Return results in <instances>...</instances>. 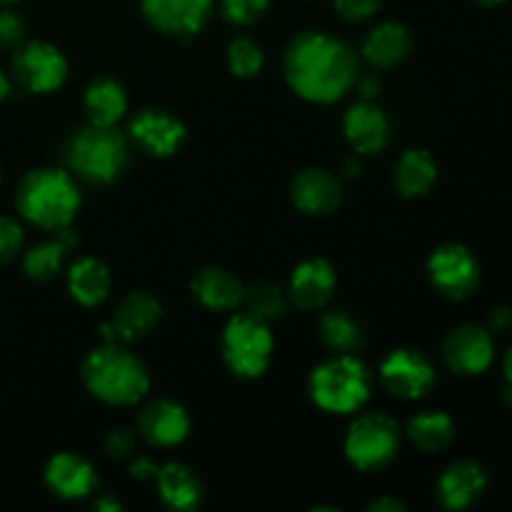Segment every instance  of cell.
I'll return each instance as SVG.
<instances>
[{
  "label": "cell",
  "instance_id": "3",
  "mask_svg": "<svg viewBox=\"0 0 512 512\" xmlns=\"http://www.w3.org/2000/svg\"><path fill=\"white\" fill-rule=\"evenodd\" d=\"M83 383L98 400L133 405L145 398L150 378L145 365L120 343H105L85 358Z\"/></svg>",
  "mask_w": 512,
  "mask_h": 512
},
{
  "label": "cell",
  "instance_id": "14",
  "mask_svg": "<svg viewBox=\"0 0 512 512\" xmlns=\"http://www.w3.org/2000/svg\"><path fill=\"white\" fill-rule=\"evenodd\" d=\"M130 135L145 153L168 158L183 145L185 128L175 115L165 110H140L130 123Z\"/></svg>",
  "mask_w": 512,
  "mask_h": 512
},
{
  "label": "cell",
  "instance_id": "23",
  "mask_svg": "<svg viewBox=\"0 0 512 512\" xmlns=\"http://www.w3.org/2000/svg\"><path fill=\"white\" fill-rule=\"evenodd\" d=\"M128 110V95L113 78H100L85 90V113L93 125H115Z\"/></svg>",
  "mask_w": 512,
  "mask_h": 512
},
{
  "label": "cell",
  "instance_id": "17",
  "mask_svg": "<svg viewBox=\"0 0 512 512\" xmlns=\"http://www.w3.org/2000/svg\"><path fill=\"white\" fill-rule=\"evenodd\" d=\"M345 138H348L350 148L355 153H378L385 148L390 135L388 118H385L383 110L378 105H373L370 100H360L353 108L345 113L343 120Z\"/></svg>",
  "mask_w": 512,
  "mask_h": 512
},
{
  "label": "cell",
  "instance_id": "33",
  "mask_svg": "<svg viewBox=\"0 0 512 512\" xmlns=\"http://www.w3.org/2000/svg\"><path fill=\"white\" fill-rule=\"evenodd\" d=\"M23 228L13 218H0V265L10 263L23 248Z\"/></svg>",
  "mask_w": 512,
  "mask_h": 512
},
{
  "label": "cell",
  "instance_id": "25",
  "mask_svg": "<svg viewBox=\"0 0 512 512\" xmlns=\"http://www.w3.org/2000/svg\"><path fill=\"white\" fill-rule=\"evenodd\" d=\"M68 290L80 305H100L110 293L108 268L95 258H80L68 273Z\"/></svg>",
  "mask_w": 512,
  "mask_h": 512
},
{
  "label": "cell",
  "instance_id": "9",
  "mask_svg": "<svg viewBox=\"0 0 512 512\" xmlns=\"http://www.w3.org/2000/svg\"><path fill=\"white\" fill-rule=\"evenodd\" d=\"M13 73L33 93H53L68 78V60L55 45L33 40L15 53Z\"/></svg>",
  "mask_w": 512,
  "mask_h": 512
},
{
  "label": "cell",
  "instance_id": "35",
  "mask_svg": "<svg viewBox=\"0 0 512 512\" xmlns=\"http://www.w3.org/2000/svg\"><path fill=\"white\" fill-rule=\"evenodd\" d=\"M383 0H335V8L345 20H365L380 8Z\"/></svg>",
  "mask_w": 512,
  "mask_h": 512
},
{
  "label": "cell",
  "instance_id": "6",
  "mask_svg": "<svg viewBox=\"0 0 512 512\" xmlns=\"http://www.w3.org/2000/svg\"><path fill=\"white\" fill-rule=\"evenodd\" d=\"M223 358L240 378H260L273 358V335L268 323L248 313L230 318L223 333Z\"/></svg>",
  "mask_w": 512,
  "mask_h": 512
},
{
  "label": "cell",
  "instance_id": "2",
  "mask_svg": "<svg viewBox=\"0 0 512 512\" xmlns=\"http://www.w3.org/2000/svg\"><path fill=\"white\" fill-rule=\"evenodd\" d=\"M15 203L20 215L38 228L63 230L78 215L80 190L65 170L40 168L20 180Z\"/></svg>",
  "mask_w": 512,
  "mask_h": 512
},
{
  "label": "cell",
  "instance_id": "42",
  "mask_svg": "<svg viewBox=\"0 0 512 512\" xmlns=\"http://www.w3.org/2000/svg\"><path fill=\"white\" fill-rule=\"evenodd\" d=\"M8 90H10L8 78H5V73H3V70H0V103H3V100H5V95H8Z\"/></svg>",
  "mask_w": 512,
  "mask_h": 512
},
{
  "label": "cell",
  "instance_id": "32",
  "mask_svg": "<svg viewBox=\"0 0 512 512\" xmlns=\"http://www.w3.org/2000/svg\"><path fill=\"white\" fill-rule=\"evenodd\" d=\"M270 0H223V13L230 23L250 25L268 10Z\"/></svg>",
  "mask_w": 512,
  "mask_h": 512
},
{
  "label": "cell",
  "instance_id": "41",
  "mask_svg": "<svg viewBox=\"0 0 512 512\" xmlns=\"http://www.w3.org/2000/svg\"><path fill=\"white\" fill-rule=\"evenodd\" d=\"M505 378H508V385L512 388V348L505 355Z\"/></svg>",
  "mask_w": 512,
  "mask_h": 512
},
{
  "label": "cell",
  "instance_id": "26",
  "mask_svg": "<svg viewBox=\"0 0 512 512\" xmlns=\"http://www.w3.org/2000/svg\"><path fill=\"white\" fill-rule=\"evenodd\" d=\"M438 180V165L425 150H408L398 160L395 168V183L405 198H418L425 195Z\"/></svg>",
  "mask_w": 512,
  "mask_h": 512
},
{
  "label": "cell",
  "instance_id": "19",
  "mask_svg": "<svg viewBox=\"0 0 512 512\" xmlns=\"http://www.w3.org/2000/svg\"><path fill=\"white\" fill-rule=\"evenodd\" d=\"M293 200L303 213L328 215L340 205L343 190H340L338 178L328 170L308 168L293 180Z\"/></svg>",
  "mask_w": 512,
  "mask_h": 512
},
{
  "label": "cell",
  "instance_id": "37",
  "mask_svg": "<svg viewBox=\"0 0 512 512\" xmlns=\"http://www.w3.org/2000/svg\"><path fill=\"white\" fill-rule=\"evenodd\" d=\"M130 470H133L135 478L145 480V478H155V473H158V465H155L150 458H138Z\"/></svg>",
  "mask_w": 512,
  "mask_h": 512
},
{
  "label": "cell",
  "instance_id": "15",
  "mask_svg": "<svg viewBox=\"0 0 512 512\" xmlns=\"http://www.w3.org/2000/svg\"><path fill=\"white\" fill-rule=\"evenodd\" d=\"M138 428L148 443L173 448L188 438L190 418L183 405L175 400H155L140 413Z\"/></svg>",
  "mask_w": 512,
  "mask_h": 512
},
{
  "label": "cell",
  "instance_id": "34",
  "mask_svg": "<svg viewBox=\"0 0 512 512\" xmlns=\"http://www.w3.org/2000/svg\"><path fill=\"white\" fill-rule=\"evenodd\" d=\"M25 23L20 15H15L13 10H0V45L10 48V45H18L23 40Z\"/></svg>",
  "mask_w": 512,
  "mask_h": 512
},
{
  "label": "cell",
  "instance_id": "38",
  "mask_svg": "<svg viewBox=\"0 0 512 512\" xmlns=\"http://www.w3.org/2000/svg\"><path fill=\"white\" fill-rule=\"evenodd\" d=\"M512 325V310L510 308H503V305H500V308H495L493 313H490V328L493 330H505V328H510Z\"/></svg>",
  "mask_w": 512,
  "mask_h": 512
},
{
  "label": "cell",
  "instance_id": "43",
  "mask_svg": "<svg viewBox=\"0 0 512 512\" xmlns=\"http://www.w3.org/2000/svg\"><path fill=\"white\" fill-rule=\"evenodd\" d=\"M475 3H480V5H500V3H505V0H475Z\"/></svg>",
  "mask_w": 512,
  "mask_h": 512
},
{
  "label": "cell",
  "instance_id": "8",
  "mask_svg": "<svg viewBox=\"0 0 512 512\" xmlns=\"http://www.w3.org/2000/svg\"><path fill=\"white\" fill-rule=\"evenodd\" d=\"M430 283L450 300H463L480 285V263L465 245L445 243L428 260Z\"/></svg>",
  "mask_w": 512,
  "mask_h": 512
},
{
  "label": "cell",
  "instance_id": "11",
  "mask_svg": "<svg viewBox=\"0 0 512 512\" xmlns=\"http://www.w3.org/2000/svg\"><path fill=\"white\" fill-rule=\"evenodd\" d=\"M443 358L445 365L458 375L485 373L495 358L493 335L480 325H460L445 338Z\"/></svg>",
  "mask_w": 512,
  "mask_h": 512
},
{
  "label": "cell",
  "instance_id": "10",
  "mask_svg": "<svg viewBox=\"0 0 512 512\" xmlns=\"http://www.w3.org/2000/svg\"><path fill=\"white\" fill-rule=\"evenodd\" d=\"M380 380L385 388L403 400L423 398L435 385V370L418 350H395L380 365Z\"/></svg>",
  "mask_w": 512,
  "mask_h": 512
},
{
  "label": "cell",
  "instance_id": "28",
  "mask_svg": "<svg viewBox=\"0 0 512 512\" xmlns=\"http://www.w3.org/2000/svg\"><path fill=\"white\" fill-rule=\"evenodd\" d=\"M70 245H75V238L63 228L60 230L58 238L30 248L28 253H25V260H23L25 273L35 280H50L55 273H58L60 265H63Z\"/></svg>",
  "mask_w": 512,
  "mask_h": 512
},
{
  "label": "cell",
  "instance_id": "24",
  "mask_svg": "<svg viewBox=\"0 0 512 512\" xmlns=\"http://www.w3.org/2000/svg\"><path fill=\"white\" fill-rule=\"evenodd\" d=\"M365 58L378 68H390L398 65L405 55L410 53V33L400 23H383L365 38L363 45Z\"/></svg>",
  "mask_w": 512,
  "mask_h": 512
},
{
  "label": "cell",
  "instance_id": "44",
  "mask_svg": "<svg viewBox=\"0 0 512 512\" xmlns=\"http://www.w3.org/2000/svg\"><path fill=\"white\" fill-rule=\"evenodd\" d=\"M10 3H15V0H0V8H5V5H10Z\"/></svg>",
  "mask_w": 512,
  "mask_h": 512
},
{
  "label": "cell",
  "instance_id": "30",
  "mask_svg": "<svg viewBox=\"0 0 512 512\" xmlns=\"http://www.w3.org/2000/svg\"><path fill=\"white\" fill-rule=\"evenodd\" d=\"M245 308H248V315L258 320H273L280 318L285 313V298L280 293V288L270 283H258L253 285L250 290H245V298H243Z\"/></svg>",
  "mask_w": 512,
  "mask_h": 512
},
{
  "label": "cell",
  "instance_id": "20",
  "mask_svg": "<svg viewBox=\"0 0 512 512\" xmlns=\"http://www.w3.org/2000/svg\"><path fill=\"white\" fill-rule=\"evenodd\" d=\"M335 290V270L328 260L310 258L295 268L290 278V295L303 310L323 308Z\"/></svg>",
  "mask_w": 512,
  "mask_h": 512
},
{
  "label": "cell",
  "instance_id": "1",
  "mask_svg": "<svg viewBox=\"0 0 512 512\" xmlns=\"http://www.w3.org/2000/svg\"><path fill=\"white\" fill-rule=\"evenodd\" d=\"M285 78L310 103H335L358 80V58L343 40L328 33L298 35L285 53Z\"/></svg>",
  "mask_w": 512,
  "mask_h": 512
},
{
  "label": "cell",
  "instance_id": "40",
  "mask_svg": "<svg viewBox=\"0 0 512 512\" xmlns=\"http://www.w3.org/2000/svg\"><path fill=\"white\" fill-rule=\"evenodd\" d=\"M370 510H405L403 503H398V500L393 498H383V500H375V503H370Z\"/></svg>",
  "mask_w": 512,
  "mask_h": 512
},
{
  "label": "cell",
  "instance_id": "16",
  "mask_svg": "<svg viewBox=\"0 0 512 512\" xmlns=\"http://www.w3.org/2000/svg\"><path fill=\"white\" fill-rule=\"evenodd\" d=\"M45 483L58 498L80 500L88 498L98 488V475L95 468L85 458L75 453H58L50 458L45 468Z\"/></svg>",
  "mask_w": 512,
  "mask_h": 512
},
{
  "label": "cell",
  "instance_id": "31",
  "mask_svg": "<svg viewBox=\"0 0 512 512\" xmlns=\"http://www.w3.org/2000/svg\"><path fill=\"white\" fill-rule=\"evenodd\" d=\"M228 65L238 78H253L263 68V50L255 40L235 38L228 48Z\"/></svg>",
  "mask_w": 512,
  "mask_h": 512
},
{
  "label": "cell",
  "instance_id": "7",
  "mask_svg": "<svg viewBox=\"0 0 512 512\" xmlns=\"http://www.w3.org/2000/svg\"><path fill=\"white\" fill-rule=\"evenodd\" d=\"M400 428L390 415L365 413L345 435V455L358 470H380L398 455Z\"/></svg>",
  "mask_w": 512,
  "mask_h": 512
},
{
  "label": "cell",
  "instance_id": "36",
  "mask_svg": "<svg viewBox=\"0 0 512 512\" xmlns=\"http://www.w3.org/2000/svg\"><path fill=\"white\" fill-rule=\"evenodd\" d=\"M135 448V438L130 430H113V433H108V438H105V450H108L110 458H125V455L133 453Z\"/></svg>",
  "mask_w": 512,
  "mask_h": 512
},
{
  "label": "cell",
  "instance_id": "4",
  "mask_svg": "<svg viewBox=\"0 0 512 512\" xmlns=\"http://www.w3.org/2000/svg\"><path fill=\"white\" fill-rule=\"evenodd\" d=\"M370 370L363 360L348 353L325 360L310 375V395L315 405L328 413L348 415L363 408L370 398Z\"/></svg>",
  "mask_w": 512,
  "mask_h": 512
},
{
  "label": "cell",
  "instance_id": "18",
  "mask_svg": "<svg viewBox=\"0 0 512 512\" xmlns=\"http://www.w3.org/2000/svg\"><path fill=\"white\" fill-rule=\"evenodd\" d=\"M488 488V475L473 460H458L438 480V498L448 510H465L478 503Z\"/></svg>",
  "mask_w": 512,
  "mask_h": 512
},
{
  "label": "cell",
  "instance_id": "27",
  "mask_svg": "<svg viewBox=\"0 0 512 512\" xmlns=\"http://www.w3.org/2000/svg\"><path fill=\"white\" fill-rule=\"evenodd\" d=\"M408 435L425 453H438L448 448L455 440V423L448 413L430 410V413L415 415L408 423Z\"/></svg>",
  "mask_w": 512,
  "mask_h": 512
},
{
  "label": "cell",
  "instance_id": "29",
  "mask_svg": "<svg viewBox=\"0 0 512 512\" xmlns=\"http://www.w3.org/2000/svg\"><path fill=\"white\" fill-rule=\"evenodd\" d=\"M320 335L325 343L340 353H350V350L360 348L363 343V330L360 325L350 318L348 313H325L320 320Z\"/></svg>",
  "mask_w": 512,
  "mask_h": 512
},
{
  "label": "cell",
  "instance_id": "5",
  "mask_svg": "<svg viewBox=\"0 0 512 512\" xmlns=\"http://www.w3.org/2000/svg\"><path fill=\"white\" fill-rule=\"evenodd\" d=\"M68 163L90 183H110L128 163V143L113 125L90 123L70 143Z\"/></svg>",
  "mask_w": 512,
  "mask_h": 512
},
{
  "label": "cell",
  "instance_id": "12",
  "mask_svg": "<svg viewBox=\"0 0 512 512\" xmlns=\"http://www.w3.org/2000/svg\"><path fill=\"white\" fill-rule=\"evenodd\" d=\"M145 18L168 35H193L208 20L213 0H140Z\"/></svg>",
  "mask_w": 512,
  "mask_h": 512
},
{
  "label": "cell",
  "instance_id": "39",
  "mask_svg": "<svg viewBox=\"0 0 512 512\" xmlns=\"http://www.w3.org/2000/svg\"><path fill=\"white\" fill-rule=\"evenodd\" d=\"M95 510H98V512H118V510H123V505H120L115 498H110V495H103V498L95 500Z\"/></svg>",
  "mask_w": 512,
  "mask_h": 512
},
{
  "label": "cell",
  "instance_id": "21",
  "mask_svg": "<svg viewBox=\"0 0 512 512\" xmlns=\"http://www.w3.org/2000/svg\"><path fill=\"white\" fill-rule=\"evenodd\" d=\"M158 480L160 498L168 508L173 510H193L198 508L200 500H203V485H200L198 475L190 468L180 463H168L163 468H158L155 473Z\"/></svg>",
  "mask_w": 512,
  "mask_h": 512
},
{
  "label": "cell",
  "instance_id": "22",
  "mask_svg": "<svg viewBox=\"0 0 512 512\" xmlns=\"http://www.w3.org/2000/svg\"><path fill=\"white\" fill-rule=\"evenodd\" d=\"M193 293L205 308L210 310H233L243 303L245 298V288L233 273L223 268H205L203 273L195 278L193 283Z\"/></svg>",
  "mask_w": 512,
  "mask_h": 512
},
{
  "label": "cell",
  "instance_id": "13",
  "mask_svg": "<svg viewBox=\"0 0 512 512\" xmlns=\"http://www.w3.org/2000/svg\"><path fill=\"white\" fill-rule=\"evenodd\" d=\"M160 320V303L150 293H130L118 305V313L103 325L105 343H130L153 330Z\"/></svg>",
  "mask_w": 512,
  "mask_h": 512
},
{
  "label": "cell",
  "instance_id": "45",
  "mask_svg": "<svg viewBox=\"0 0 512 512\" xmlns=\"http://www.w3.org/2000/svg\"><path fill=\"white\" fill-rule=\"evenodd\" d=\"M0 180H3V173H0Z\"/></svg>",
  "mask_w": 512,
  "mask_h": 512
}]
</instances>
